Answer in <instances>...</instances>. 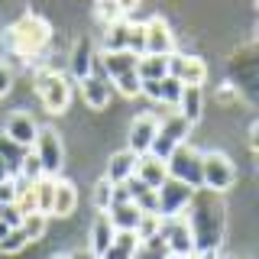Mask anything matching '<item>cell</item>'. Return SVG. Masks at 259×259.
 <instances>
[{
	"instance_id": "17",
	"label": "cell",
	"mask_w": 259,
	"mask_h": 259,
	"mask_svg": "<svg viewBox=\"0 0 259 259\" xmlns=\"http://www.w3.org/2000/svg\"><path fill=\"white\" fill-rule=\"evenodd\" d=\"M94 62H97V52H94V46H91V39L88 36H81L75 49H71V59H68V71H71V78H88L94 71Z\"/></svg>"
},
{
	"instance_id": "30",
	"label": "cell",
	"mask_w": 259,
	"mask_h": 259,
	"mask_svg": "<svg viewBox=\"0 0 259 259\" xmlns=\"http://www.w3.org/2000/svg\"><path fill=\"white\" fill-rule=\"evenodd\" d=\"M94 16H97V23H104V26H110V23L123 20V13H120L117 0H94Z\"/></svg>"
},
{
	"instance_id": "3",
	"label": "cell",
	"mask_w": 259,
	"mask_h": 259,
	"mask_svg": "<svg viewBox=\"0 0 259 259\" xmlns=\"http://www.w3.org/2000/svg\"><path fill=\"white\" fill-rule=\"evenodd\" d=\"M32 91H36L39 104L49 110V113H65L71 104V84L68 78L62 75V71H52V68H42L36 71V78H32Z\"/></svg>"
},
{
	"instance_id": "34",
	"label": "cell",
	"mask_w": 259,
	"mask_h": 259,
	"mask_svg": "<svg viewBox=\"0 0 259 259\" xmlns=\"http://www.w3.org/2000/svg\"><path fill=\"white\" fill-rule=\"evenodd\" d=\"M23 221V214L16 210V204H0V224H7V227H20Z\"/></svg>"
},
{
	"instance_id": "32",
	"label": "cell",
	"mask_w": 259,
	"mask_h": 259,
	"mask_svg": "<svg viewBox=\"0 0 259 259\" xmlns=\"http://www.w3.org/2000/svg\"><path fill=\"white\" fill-rule=\"evenodd\" d=\"M110 204H113V185L107 182V178H101V182L94 185V207L104 214V210H107Z\"/></svg>"
},
{
	"instance_id": "10",
	"label": "cell",
	"mask_w": 259,
	"mask_h": 259,
	"mask_svg": "<svg viewBox=\"0 0 259 259\" xmlns=\"http://www.w3.org/2000/svg\"><path fill=\"white\" fill-rule=\"evenodd\" d=\"M168 78H175L182 88H204L207 62L188 52H172L168 55Z\"/></svg>"
},
{
	"instance_id": "36",
	"label": "cell",
	"mask_w": 259,
	"mask_h": 259,
	"mask_svg": "<svg viewBox=\"0 0 259 259\" xmlns=\"http://www.w3.org/2000/svg\"><path fill=\"white\" fill-rule=\"evenodd\" d=\"M16 198V188H13V175L7 178V182H0V204H13Z\"/></svg>"
},
{
	"instance_id": "21",
	"label": "cell",
	"mask_w": 259,
	"mask_h": 259,
	"mask_svg": "<svg viewBox=\"0 0 259 259\" xmlns=\"http://www.w3.org/2000/svg\"><path fill=\"white\" fill-rule=\"evenodd\" d=\"M175 110L194 126L201 117H204V88H182V97H178Z\"/></svg>"
},
{
	"instance_id": "19",
	"label": "cell",
	"mask_w": 259,
	"mask_h": 259,
	"mask_svg": "<svg viewBox=\"0 0 259 259\" xmlns=\"http://www.w3.org/2000/svg\"><path fill=\"white\" fill-rule=\"evenodd\" d=\"M75 210H78V188L71 182H65V178H59L55 182V198H52L49 217H71Z\"/></svg>"
},
{
	"instance_id": "6",
	"label": "cell",
	"mask_w": 259,
	"mask_h": 259,
	"mask_svg": "<svg viewBox=\"0 0 259 259\" xmlns=\"http://www.w3.org/2000/svg\"><path fill=\"white\" fill-rule=\"evenodd\" d=\"M29 152L36 156L42 175H49V178H59L62 175V168H65V146H62V136L55 133V130L39 126L36 143L29 146Z\"/></svg>"
},
{
	"instance_id": "25",
	"label": "cell",
	"mask_w": 259,
	"mask_h": 259,
	"mask_svg": "<svg viewBox=\"0 0 259 259\" xmlns=\"http://www.w3.org/2000/svg\"><path fill=\"white\" fill-rule=\"evenodd\" d=\"M136 249H140L136 233H117V237H113V243L101 253V259H133Z\"/></svg>"
},
{
	"instance_id": "39",
	"label": "cell",
	"mask_w": 259,
	"mask_h": 259,
	"mask_svg": "<svg viewBox=\"0 0 259 259\" xmlns=\"http://www.w3.org/2000/svg\"><path fill=\"white\" fill-rule=\"evenodd\" d=\"M49 259H71V253H55V256H49Z\"/></svg>"
},
{
	"instance_id": "24",
	"label": "cell",
	"mask_w": 259,
	"mask_h": 259,
	"mask_svg": "<svg viewBox=\"0 0 259 259\" xmlns=\"http://www.w3.org/2000/svg\"><path fill=\"white\" fill-rule=\"evenodd\" d=\"M26 152H29V149L16 146L13 140H7V136L0 133V165H4L10 175H20V168H23V159H26Z\"/></svg>"
},
{
	"instance_id": "28",
	"label": "cell",
	"mask_w": 259,
	"mask_h": 259,
	"mask_svg": "<svg viewBox=\"0 0 259 259\" xmlns=\"http://www.w3.org/2000/svg\"><path fill=\"white\" fill-rule=\"evenodd\" d=\"M20 230L26 233V240L29 243H36V240H42L46 237V230H49V217L46 214H39V210H32V214H26L20 221Z\"/></svg>"
},
{
	"instance_id": "9",
	"label": "cell",
	"mask_w": 259,
	"mask_h": 259,
	"mask_svg": "<svg viewBox=\"0 0 259 259\" xmlns=\"http://www.w3.org/2000/svg\"><path fill=\"white\" fill-rule=\"evenodd\" d=\"M104 52H133L143 55V23L133 20H117L110 23L107 32H104Z\"/></svg>"
},
{
	"instance_id": "31",
	"label": "cell",
	"mask_w": 259,
	"mask_h": 259,
	"mask_svg": "<svg viewBox=\"0 0 259 259\" xmlns=\"http://www.w3.org/2000/svg\"><path fill=\"white\" fill-rule=\"evenodd\" d=\"M159 227H162V217H156V214H143L133 233H136V240H140V243H146V240L159 237Z\"/></svg>"
},
{
	"instance_id": "33",
	"label": "cell",
	"mask_w": 259,
	"mask_h": 259,
	"mask_svg": "<svg viewBox=\"0 0 259 259\" xmlns=\"http://www.w3.org/2000/svg\"><path fill=\"white\" fill-rule=\"evenodd\" d=\"M20 175L26 178V182H36V178H42V168H39V162L32 152H26V159H23V168H20Z\"/></svg>"
},
{
	"instance_id": "18",
	"label": "cell",
	"mask_w": 259,
	"mask_h": 259,
	"mask_svg": "<svg viewBox=\"0 0 259 259\" xmlns=\"http://www.w3.org/2000/svg\"><path fill=\"white\" fill-rule=\"evenodd\" d=\"M133 175L140 178L146 188L156 191L159 185L168 178V168H165V162H162V159H156V156H149V152H146V156H136V168H133Z\"/></svg>"
},
{
	"instance_id": "16",
	"label": "cell",
	"mask_w": 259,
	"mask_h": 259,
	"mask_svg": "<svg viewBox=\"0 0 259 259\" xmlns=\"http://www.w3.org/2000/svg\"><path fill=\"white\" fill-rule=\"evenodd\" d=\"M104 214H107V221L113 224V230H117V233H133L136 224H140V217H143V210L136 207L133 201H113Z\"/></svg>"
},
{
	"instance_id": "8",
	"label": "cell",
	"mask_w": 259,
	"mask_h": 259,
	"mask_svg": "<svg viewBox=\"0 0 259 259\" xmlns=\"http://www.w3.org/2000/svg\"><path fill=\"white\" fill-rule=\"evenodd\" d=\"M191 201H194V191L188 188V185L175 182V178H165V182L156 188V214L162 217V221L182 217Z\"/></svg>"
},
{
	"instance_id": "11",
	"label": "cell",
	"mask_w": 259,
	"mask_h": 259,
	"mask_svg": "<svg viewBox=\"0 0 259 259\" xmlns=\"http://www.w3.org/2000/svg\"><path fill=\"white\" fill-rule=\"evenodd\" d=\"M175 52V36L162 16H149L143 23V55H172Z\"/></svg>"
},
{
	"instance_id": "27",
	"label": "cell",
	"mask_w": 259,
	"mask_h": 259,
	"mask_svg": "<svg viewBox=\"0 0 259 259\" xmlns=\"http://www.w3.org/2000/svg\"><path fill=\"white\" fill-rule=\"evenodd\" d=\"M110 84H113V94H123V97H140V91H143V81H140V75H136V68L113 75Z\"/></svg>"
},
{
	"instance_id": "13",
	"label": "cell",
	"mask_w": 259,
	"mask_h": 259,
	"mask_svg": "<svg viewBox=\"0 0 259 259\" xmlns=\"http://www.w3.org/2000/svg\"><path fill=\"white\" fill-rule=\"evenodd\" d=\"M156 126H159V120H156L152 110L136 113V117L130 120V130H126V149L136 152V156H146L152 140H156Z\"/></svg>"
},
{
	"instance_id": "37",
	"label": "cell",
	"mask_w": 259,
	"mask_h": 259,
	"mask_svg": "<svg viewBox=\"0 0 259 259\" xmlns=\"http://www.w3.org/2000/svg\"><path fill=\"white\" fill-rule=\"evenodd\" d=\"M140 4H143V0H117V7H120V13H123V16H130Z\"/></svg>"
},
{
	"instance_id": "7",
	"label": "cell",
	"mask_w": 259,
	"mask_h": 259,
	"mask_svg": "<svg viewBox=\"0 0 259 259\" xmlns=\"http://www.w3.org/2000/svg\"><path fill=\"white\" fill-rule=\"evenodd\" d=\"M165 168H168V178L188 185L191 191L201 188V152L194 149V146H188V143L175 146L172 156L165 159Z\"/></svg>"
},
{
	"instance_id": "22",
	"label": "cell",
	"mask_w": 259,
	"mask_h": 259,
	"mask_svg": "<svg viewBox=\"0 0 259 259\" xmlns=\"http://www.w3.org/2000/svg\"><path fill=\"white\" fill-rule=\"evenodd\" d=\"M133 168H136V152H130V149L113 152L110 162H107V182L110 185H123L126 178L133 175Z\"/></svg>"
},
{
	"instance_id": "12",
	"label": "cell",
	"mask_w": 259,
	"mask_h": 259,
	"mask_svg": "<svg viewBox=\"0 0 259 259\" xmlns=\"http://www.w3.org/2000/svg\"><path fill=\"white\" fill-rule=\"evenodd\" d=\"M159 237L165 243L168 256H194V240H191V230H188V221L185 217H172V221H162L159 227Z\"/></svg>"
},
{
	"instance_id": "2",
	"label": "cell",
	"mask_w": 259,
	"mask_h": 259,
	"mask_svg": "<svg viewBox=\"0 0 259 259\" xmlns=\"http://www.w3.org/2000/svg\"><path fill=\"white\" fill-rule=\"evenodd\" d=\"M4 42L13 55H20L23 62L42 55L49 42H52V26H49L46 16L39 13H23L20 20H13L4 32Z\"/></svg>"
},
{
	"instance_id": "20",
	"label": "cell",
	"mask_w": 259,
	"mask_h": 259,
	"mask_svg": "<svg viewBox=\"0 0 259 259\" xmlns=\"http://www.w3.org/2000/svg\"><path fill=\"white\" fill-rule=\"evenodd\" d=\"M113 237H117V230H113V224L107 221V214H97L94 224H91V237H88V253L94 259H101V253L113 243Z\"/></svg>"
},
{
	"instance_id": "14",
	"label": "cell",
	"mask_w": 259,
	"mask_h": 259,
	"mask_svg": "<svg viewBox=\"0 0 259 259\" xmlns=\"http://www.w3.org/2000/svg\"><path fill=\"white\" fill-rule=\"evenodd\" d=\"M78 88H81V97H84V104L91 110H104L113 101V84H110V78L101 71V65H97V62H94L91 75L78 81Z\"/></svg>"
},
{
	"instance_id": "35",
	"label": "cell",
	"mask_w": 259,
	"mask_h": 259,
	"mask_svg": "<svg viewBox=\"0 0 259 259\" xmlns=\"http://www.w3.org/2000/svg\"><path fill=\"white\" fill-rule=\"evenodd\" d=\"M13 88V68L7 62H0V97H7Z\"/></svg>"
},
{
	"instance_id": "26",
	"label": "cell",
	"mask_w": 259,
	"mask_h": 259,
	"mask_svg": "<svg viewBox=\"0 0 259 259\" xmlns=\"http://www.w3.org/2000/svg\"><path fill=\"white\" fill-rule=\"evenodd\" d=\"M55 182H59V178H49V175H42V178H36V182H32V191H36V207H39V214H46V217H49V210H52Z\"/></svg>"
},
{
	"instance_id": "23",
	"label": "cell",
	"mask_w": 259,
	"mask_h": 259,
	"mask_svg": "<svg viewBox=\"0 0 259 259\" xmlns=\"http://www.w3.org/2000/svg\"><path fill=\"white\" fill-rule=\"evenodd\" d=\"M136 75H140V81H162L168 75V55H140Z\"/></svg>"
},
{
	"instance_id": "29",
	"label": "cell",
	"mask_w": 259,
	"mask_h": 259,
	"mask_svg": "<svg viewBox=\"0 0 259 259\" xmlns=\"http://www.w3.org/2000/svg\"><path fill=\"white\" fill-rule=\"evenodd\" d=\"M26 246H29V240H26V233H23L20 227H10V230L0 237V253H7V256H16Z\"/></svg>"
},
{
	"instance_id": "15",
	"label": "cell",
	"mask_w": 259,
	"mask_h": 259,
	"mask_svg": "<svg viewBox=\"0 0 259 259\" xmlns=\"http://www.w3.org/2000/svg\"><path fill=\"white\" fill-rule=\"evenodd\" d=\"M36 133H39V123L26 110H13L10 117H7V123H4V136L13 140L16 146H23V149H29V146L36 143Z\"/></svg>"
},
{
	"instance_id": "38",
	"label": "cell",
	"mask_w": 259,
	"mask_h": 259,
	"mask_svg": "<svg viewBox=\"0 0 259 259\" xmlns=\"http://www.w3.org/2000/svg\"><path fill=\"white\" fill-rule=\"evenodd\" d=\"M7 178H10V172H7V168L0 165V182H7Z\"/></svg>"
},
{
	"instance_id": "5",
	"label": "cell",
	"mask_w": 259,
	"mask_h": 259,
	"mask_svg": "<svg viewBox=\"0 0 259 259\" xmlns=\"http://www.w3.org/2000/svg\"><path fill=\"white\" fill-rule=\"evenodd\" d=\"M237 182V165L224 152H201V188L224 194Z\"/></svg>"
},
{
	"instance_id": "4",
	"label": "cell",
	"mask_w": 259,
	"mask_h": 259,
	"mask_svg": "<svg viewBox=\"0 0 259 259\" xmlns=\"http://www.w3.org/2000/svg\"><path fill=\"white\" fill-rule=\"evenodd\" d=\"M188 133H191L188 120H185L178 110H168L165 117L159 120V126H156V140H152V146H149V156H156V159L165 162L168 156H172L175 146L188 143Z\"/></svg>"
},
{
	"instance_id": "1",
	"label": "cell",
	"mask_w": 259,
	"mask_h": 259,
	"mask_svg": "<svg viewBox=\"0 0 259 259\" xmlns=\"http://www.w3.org/2000/svg\"><path fill=\"white\" fill-rule=\"evenodd\" d=\"M188 230L194 240V253H221L224 243V204L221 201H191L188 204Z\"/></svg>"
}]
</instances>
